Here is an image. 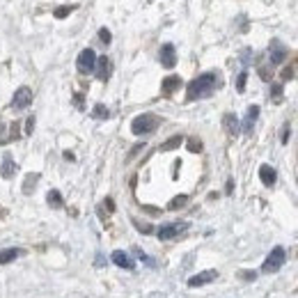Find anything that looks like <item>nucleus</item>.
<instances>
[{"instance_id": "1", "label": "nucleus", "mask_w": 298, "mask_h": 298, "mask_svg": "<svg viewBox=\"0 0 298 298\" xmlns=\"http://www.w3.org/2000/svg\"><path fill=\"white\" fill-rule=\"evenodd\" d=\"M218 85H220V78H218V74H213V71H209V74H202V76H197L195 81L188 85L186 99H188V101L204 99V97H209V94H211Z\"/></svg>"}, {"instance_id": "2", "label": "nucleus", "mask_w": 298, "mask_h": 298, "mask_svg": "<svg viewBox=\"0 0 298 298\" xmlns=\"http://www.w3.org/2000/svg\"><path fill=\"white\" fill-rule=\"evenodd\" d=\"M158 126V117L156 115H138L136 119H133V124H131V131L136 133V136H147V133H152V131H156Z\"/></svg>"}, {"instance_id": "3", "label": "nucleus", "mask_w": 298, "mask_h": 298, "mask_svg": "<svg viewBox=\"0 0 298 298\" xmlns=\"http://www.w3.org/2000/svg\"><path fill=\"white\" fill-rule=\"evenodd\" d=\"M284 248H280V245H277V248H273L271 250V255L266 257V261H264V266H261V271L264 273H273V271H277V268H280L282 264H284Z\"/></svg>"}, {"instance_id": "4", "label": "nucleus", "mask_w": 298, "mask_h": 298, "mask_svg": "<svg viewBox=\"0 0 298 298\" xmlns=\"http://www.w3.org/2000/svg\"><path fill=\"white\" fill-rule=\"evenodd\" d=\"M76 67L81 74H90V71H94V67H97V55H94L92 49H85L81 55H78L76 60Z\"/></svg>"}, {"instance_id": "5", "label": "nucleus", "mask_w": 298, "mask_h": 298, "mask_svg": "<svg viewBox=\"0 0 298 298\" xmlns=\"http://www.w3.org/2000/svg\"><path fill=\"white\" fill-rule=\"evenodd\" d=\"M30 101H33V90L30 87H19L17 92H14V99H12V108L23 110L30 106Z\"/></svg>"}, {"instance_id": "6", "label": "nucleus", "mask_w": 298, "mask_h": 298, "mask_svg": "<svg viewBox=\"0 0 298 298\" xmlns=\"http://www.w3.org/2000/svg\"><path fill=\"white\" fill-rule=\"evenodd\" d=\"M188 227L186 222H170V225H163L161 229H158V238L161 241H170V238H174V236H179V234L184 232V229Z\"/></svg>"}, {"instance_id": "7", "label": "nucleus", "mask_w": 298, "mask_h": 298, "mask_svg": "<svg viewBox=\"0 0 298 298\" xmlns=\"http://www.w3.org/2000/svg\"><path fill=\"white\" fill-rule=\"evenodd\" d=\"M94 71H97L99 81H108V78L113 76V62H110L106 55H103V58H97V67H94Z\"/></svg>"}, {"instance_id": "8", "label": "nucleus", "mask_w": 298, "mask_h": 298, "mask_svg": "<svg viewBox=\"0 0 298 298\" xmlns=\"http://www.w3.org/2000/svg\"><path fill=\"white\" fill-rule=\"evenodd\" d=\"M161 65L165 69H172L177 65V53H174V46L172 44H163L161 46Z\"/></svg>"}, {"instance_id": "9", "label": "nucleus", "mask_w": 298, "mask_h": 298, "mask_svg": "<svg viewBox=\"0 0 298 298\" xmlns=\"http://www.w3.org/2000/svg\"><path fill=\"white\" fill-rule=\"evenodd\" d=\"M218 277L216 271H202L197 273V275H193L188 280V287H202V284H209V282H213Z\"/></svg>"}, {"instance_id": "10", "label": "nucleus", "mask_w": 298, "mask_h": 298, "mask_svg": "<svg viewBox=\"0 0 298 298\" xmlns=\"http://www.w3.org/2000/svg\"><path fill=\"white\" fill-rule=\"evenodd\" d=\"M113 261L119 266V268H126V271H133V268H136L133 259L126 255L124 250H115V252H113Z\"/></svg>"}, {"instance_id": "11", "label": "nucleus", "mask_w": 298, "mask_h": 298, "mask_svg": "<svg viewBox=\"0 0 298 298\" xmlns=\"http://www.w3.org/2000/svg\"><path fill=\"white\" fill-rule=\"evenodd\" d=\"M257 117H259V106H250L248 113H245V119H243V131L245 133H252V126H255Z\"/></svg>"}, {"instance_id": "12", "label": "nucleus", "mask_w": 298, "mask_h": 298, "mask_svg": "<svg viewBox=\"0 0 298 298\" xmlns=\"http://www.w3.org/2000/svg\"><path fill=\"white\" fill-rule=\"evenodd\" d=\"M284 58H287V49L280 42H273L271 44V65H280V62H284Z\"/></svg>"}, {"instance_id": "13", "label": "nucleus", "mask_w": 298, "mask_h": 298, "mask_svg": "<svg viewBox=\"0 0 298 298\" xmlns=\"http://www.w3.org/2000/svg\"><path fill=\"white\" fill-rule=\"evenodd\" d=\"M179 87H181V78L179 76H168L165 78V81H163V94H165V97H170V94H174L179 90Z\"/></svg>"}, {"instance_id": "14", "label": "nucleus", "mask_w": 298, "mask_h": 298, "mask_svg": "<svg viewBox=\"0 0 298 298\" xmlns=\"http://www.w3.org/2000/svg\"><path fill=\"white\" fill-rule=\"evenodd\" d=\"M259 177H261V184H264V186H273V184H275V179H277V174H275V170H273L271 165H261V168H259Z\"/></svg>"}, {"instance_id": "15", "label": "nucleus", "mask_w": 298, "mask_h": 298, "mask_svg": "<svg viewBox=\"0 0 298 298\" xmlns=\"http://www.w3.org/2000/svg\"><path fill=\"white\" fill-rule=\"evenodd\" d=\"M0 174H3V179H12L14 174H17V163L12 161V156L3 158V168H0Z\"/></svg>"}, {"instance_id": "16", "label": "nucleus", "mask_w": 298, "mask_h": 298, "mask_svg": "<svg viewBox=\"0 0 298 298\" xmlns=\"http://www.w3.org/2000/svg\"><path fill=\"white\" fill-rule=\"evenodd\" d=\"M222 124H225V129H227L229 136H236V133H238V119H236V115L227 113L225 117H222Z\"/></svg>"}, {"instance_id": "17", "label": "nucleus", "mask_w": 298, "mask_h": 298, "mask_svg": "<svg viewBox=\"0 0 298 298\" xmlns=\"http://www.w3.org/2000/svg\"><path fill=\"white\" fill-rule=\"evenodd\" d=\"M21 255V248H10V250H0V266L3 264H10L14 261L17 257Z\"/></svg>"}, {"instance_id": "18", "label": "nucleus", "mask_w": 298, "mask_h": 298, "mask_svg": "<svg viewBox=\"0 0 298 298\" xmlns=\"http://www.w3.org/2000/svg\"><path fill=\"white\" fill-rule=\"evenodd\" d=\"M37 181H39V174H35V172L28 174L26 181H23V193H26V195L35 193V186H37Z\"/></svg>"}, {"instance_id": "19", "label": "nucleus", "mask_w": 298, "mask_h": 298, "mask_svg": "<svg viewBox=\"0 0 298 298\" xmlns=\"http://www.w3.org/2000/svg\"><path fill=\"white\" fill-rule=\"evenodd\" d=\"M46 200H49V204L53 206V209H60V206L65 204V200H62V195H60V190H51Z\"/></svg>"}, {"instance_id": "20", "label": "nucleus", "mask_w": 298, "mask_h": 298, "mask_svg": "<svg viewBox=\"0 0 298 298\" xmlns=\"http://www.w3.org/2000/svg\"><path fill=\"white\" fill-rule=\"evenodd\" d=\"M181 140H184V138H181V136H174V138H170L168 142H163V145H161V152H170V149H177V147L181 145Z\"/></svg>"}, {"instance_id": "21", "label": "nucleus", "mask_w": 298, "mask_h": 298, "mask_svg": "<svg viewBox=\"0 0 298 298\" xmlns=\"http://www.w3.org/2000/svg\"><path fill=\"white\" fill-rule=\"evenodd\" d=\"M108 108H106V106H103V103H97V106H94V110H92V117H97V119H106L108 117Z\"/></svg>"}, {"instance_id": "22", "label": "nucleus", "mask_w": 298, "mask_h": 298, "mask_svg": "<svg viewBox=\"0 0 298 298\" xmlns=\"http://www.w3.org/2000/svg\"><path fill=\"white\" fill-rule=\"evenodd\" d=\"M74 10H76V5H65V7H58L53 14H55V19H65V17H69Z\"/></svg>"}, {"instance_id": "23", "label": "nucleus", "mask_w": 298, "mask_h": 298, "mask_svg": "<svg viewBox=\"0 0 298 298\" xmlns=\"http://www.w3.org/2000/svg\"><path fill=\"white\" fill-rule=\"evenodd\" d=\"M186 202H188V195H177V197H174V200L168 204V209H172V211H174V209H181Z\"/></svg>"}, {"instance_id": "24", "label": "nucleus", "mask_w": 298, "mask_h": 298, "mask_svg": "<svg viewBox=\"0 0 298 298\" xmlns=\"http://www.w3.org/2000/svg\"><path fill=\"white\" fill-rule=\"evenodd\" d=\"M245 81H248V74H245V71H241V74H238V78H236V90H238V92H243V90H245Z\"/></svg>"}, {"instance_id": "25", "label": "nucleus", "mask_w": 298, "mask_h": 298, "mask_svg": "<svg viewBox=\"0 0 298 298\" xmlns=\"http://www.w3.org/2000/svg\"><path fill=\"white\" fill-rule=\"evenodd\" d=\"M188 149H190V152H195V154H200L202 152V142L197 140V138H190V140H188Z\"/></svg>"}, {"instance_id": "26", "label": "nucleus", "mask_w": 298, "mask_h": 298, "mask_svg": "<svg viewBox=\"0 0 298 298\" xmlns=\"http://www.w3.org/2000/svg\"><path fill=\"white\" fill-rule=\"evenodd\" d=\"M23 131H26V136H33V131H35V117H28V119H26V124H23Z\"/></svg>"}, {"instance_id": "27", "label": "nucleus", "mask_w": 298, "mask_h": 298, "mask_svg": "<svg viewBox=\"0 0 298 298\" xmlns=\"http://www.w3.org/2000/svg\"><path fill=\"white\" fill-rule=\"evenodd\" d=\"M99 39H101L103 44H110V39H113V35L108 33V28H101V30H99Z\"/></svg>"}, {"instance_id": "28", "label": "nucleus", "mask_w": 298, "mask_h": 298, "mask_svg": "<svg viewBox=\"0 0 298 298\" xmlns=\"http://www.w3.org/2000/svg\"><path fill=\"white\" fill-rule=\"evenodd\" d=\"M271 97H273V101H280L282 99V85H277L275 83V85L271 87Z\"/></svg>"}, {"instance_id": "29", "label": "nucleus", "mask_w": 298, "mask_h": 298, "mask_svg": "<svg viewBox=\"0 0 298 298\" xmlns=\"http://www.w3.org/2000/svg\"><path fill=\"white\" fill-rule=\"evenodd\" d=\"M133 222H136V227H138V229H142V234H152V232H154V229L149 227V225H142V222H138V220H133Z\"/></svg>"}, {"instance_id": "30", "label": "nucleus", "mask_w": 298, "mask_h": 298, "mask_svg": "<svg viewBox=\"0 0 298 298\" xmlns=\"http://www.w3.org/2000/svg\"><path fill=\"white\" fill-rule=\"evenodd\" d=\"M293 76V67H287V69L282 71V78H284V81H287V78H291Z\"/></svg>"}, {"instance_id": "31", "label": "nucleus", "mask_w": 298, "mask_h": 298, "mask_svg": "<svg viewBox=\"0 0 298 298\" xmlns=\"http://www.w3.org/2000/svg\"><path fill=\"white\" fill-rule=\"evenodd\" d=\"M289 140V124H284V129H282V142Z\"/></svg>"}, {"instance_id": "32", "label": "nucleus", "mask_w": 298, "mask_h": 298, "mask_svg": "<svg viewBox=\"0 0 298 298\" xmlns=\"http://www.w3.org/2000/svg\"><path fill=\"white\" fill-rule=\"evenodd\" d=\"M74 101H76V108H83V106H85V101H83L81 94H76V97H74Z\"/></svg>"}, {"instance_id": "33", "label": "nucleus", "mask_w": 298, "mask_h": 298, "mask_svg": "<svg viewBox=\"0 0 298 298\" xmlns=\"http://www.w3.org/2000/svg\"><path fill=\"white\" fill-rule=\"evenodd\" d=\"M259 74H261V78H266V81H268V78H271V71L266 69V67H261V69H259Z\"/></svg>"}, {"instance_id": "34", "label": "nucleus", "mask_w": 298, "mask_h": 298, "mask_svg": "<svg viewBox=\"0 0 298 298\" xmlns=\"http://www.w3.org/2000/svg\"><path fill=\"white\" fill-rule=\"evenodd\" d=\"M142 147H145V145H138V147H133V149H131V154H129V158H133V156H136V154L140 152Z\"/></svg>"}, {"instance_id": "35", "label": "nucleus", "mask_w": 298, "mask_h": 298, "mask_svg": "<svg viewBox=\"0 0 298 298\" xmlns=\"http://www.w3.org/2000/svg\"><path fill=\"white\" fill-rule=\"evenodd\" d=\"M106 209H108V211H113V209H115V202L110 200V197H108V200H106Z\"/></svg>"}]
</instances>
